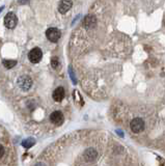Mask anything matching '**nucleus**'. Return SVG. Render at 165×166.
Instances as JSON below:
<instances>
[{
    "label": "nucleus",
    "mask_w": 165,
    "mask_h": 166,
    "mask_svg": "<svg viewBox=\"0 0 165 166\" xmlns=\"http://www.w3.org/2000/svg\"><path fill=\"white\" fill-rule=\"evenodd\" d=\"M18 24V18L13 12H9L4 17V25L9 29H14Z\"/></svg>",
    "instance_id": "obj_1"
},
{
    "label": "nucleus",
    "mask_w": 165,
    "mask_h": 166,
    "mask_svg": "<svg viewBox=\"0 0 165 166\" xmlns=\"http://www.w3.org/2000/svg\"><path fill=\"white\" fill-rule=\"evenodd\" d=\"M130 127H131V130L133 131L134 133H140L144 130V121L142 118L140 117H136V118H133L130 123Z\"/></svg>",
    "instance_id": "obj_2"
},
{
    "label": "nucleus",
    "mask_w": 165,
    "mask_h": 166,
    "mask_svg": "<svg viewBox=\"0 0 165 166\" xmlns=\"http://www.w3.org/2000/svg\"><path fill=\"white\" fill-rule=\"evenodd\" d=\"M60 35H62L60 30L57 29V28H55V27L48 28L46 31L47 38H48L50 42H52V43H56V42H58V40L60 38Z\"/></svg>",
    "instance_id": "obj_3"
},
{
    "label": "nucleus",
    "mask_w": 165,
    "mask_h": 166,
    "mask_svg": "<svg viewBox=\"0 0 165 166\" xmlns=\"http://www.w3.org/2000/svg\"><path fill=\"white\" fill-rule=\"evenodd\" d=\"M42 57H43V52H42V50L38 47L33 48V49L29 52V54H28V58H29V60L32 64H38V62H40L41 60H42Z\"/></svg>",
    "instance_id": "obj_4"
},
{
    "label": "nucleus",
    "mask_w": 165,
    "mask_h": 166,
    "mask_svg": "<svg viewBox=\"0 0 165 166\" xmlns=\"http://www.w3.org/2000/svg\"><path fill=\"white\" fill-rule=\"evenodd\" d=\"M18 84H19V86L24 90V92H26V90H28L31 87L32 80H31V78L28 76H21L18 79Z\"/></svg>",
    "instance_id": "obj_5"
},
{
    "label": "nucleus",
    "mask_w": 165,
    "mask_h": 166,
    "mask_svg": "<svg viewBox=\"0 0 165 166\" xmlns=\"http://www.w3.org/2000/svg\"><path fill=\"white\" fill-rule=\"evenodd\" d=\"M50 121L52 123H54L55 126H60L64 123V114L60 111H54L51 113Z\"/></svg>",
    "instance_id": "obj_6"
},
{
    "label": "nucleus",
    "mask_w": 165,
    "mask_h": 166,
    "mask_svg": "<svg viewBox=\"0 0 165 166\" xmlns=\"http://www.w3.org/2000/svg\"><path fill=\"white\" fill-rule=\"evenodd\" d=\"M72 5H73L72 0H60L59 4H58V12L64 15V14L68 13L70 11Z\"/></svg>",
    "instance_id": "obj_7"
},
{
    "label": "nucleus",
    "mask_w": 165,
    "mask_h": 166,
    "mask_svg": "<svg viewBox=\"0 0 165 166\" xmlns=\"http://www.w3.org/2000/svg\"><path fill=\"white\" fill-rule=\"evenodd\" d=\"M83 157H84L86 162H93L98 157V152L95 149H93V147H89V149H85Z\"/></svg>",
    "instance_id": "obj_8"
},
{
    "label": "nucleus",
    "mask_w": 165,
    "mask_h": 166,
    "mask_svg": "<svg viewBox=\"0 0 165 166\" xmlns=\"http://www.w3.org/2000/svg\"><path fill=\"white\" fill-rule=\"evenodd\" d=\"M96 25H97V19H96L95 16L87 15L83 20V26L86 29H91V28L96 27Z\"/></svg>",
    "instance_id": "obj_9"
},
{
    "label": "nucleus",
    "mask_w": 165,
    "mask_h": 166,
    "mask_svg": "<svg viewBox=\"0 0 165 166\" xmlns=\"http://www.w3.org/2000/svg\"><path fill=\"white\" fill-rule=\"evenodd\" d=\"M64 98V87L59 86L53 92V99L55 102H62Z\"/></svg>",
    "instance_id": "obj_10"
},
{
    "label": "nucleus",
    "mask_w": 165,
    "mask_h": 166,
    "mask_svg": "<svg viewBox=\"0 0 165 166\" xmlns=\"http://www.w3.org/2000/svg\"><path fill=\"white\" fill-rule=\"evenodd\" d=\"M34 143H35V140H34L33 138H27V139H25V140H23L22 145H23L24 147H26V149H29V147H31Z\"/></svg>",
    "instance_id": "obj_11"
},
{
    "label": "nucleus",
    "mask_w": 165,
    "mask_h": 166,
    "mask_svg": "<svg viewBox=\"0 0 165 166\" xmlns=\"http://www.w3.org/2000/svg\"><path fill=\"white\" fill-rule=\"evenodd\" d=\"M2 64H3V66H5L7 69H12V68H14V66L17 64V61L16 60H9V59H4L2 61Z\"/></svg>",
    "instance_id": "obj_12"
},
{
    "label": "nucleus",
    "mask_w": 165,
    "mask_h": 166,
    "mask_svg": "<svg viewBox=\"0 0 165 166\" xmlns=\"http://www.w3.org/2000/svg\"><path fill=\"white\" fill-rule=\"evenodd\" d=\"M51 66H52L53 69H57V66H59V60H58L57 57H52V59H51Z\"/></svg>",
    "instance_id": "obj_13"
},
{
    "label": "nucleus",
    "mask_w": 165,
    "mask_h": 166,
    "mask_svg": "<svg viewBox=\"0 0 165 166\" xmlns=\"http://www.w3.org/2000/svg\"><path fill=\"white\" fill-rule=\"evenodd\" d=\"M69 73H70V76H71V79L73 80V82L74 83H76V79H75V76H74V73H73V71H72V68H69Z\"/></svg>",
    "instance_id": "obj_14"
},
{
    "label": "nucleus",
    "mask_w": 165,
    "mask_h": 166,
    "mask_svg": "<svg viewBox=\"0 0 165 166\" xmlns=\"http://www.w3.org/2000/svg\"><path fill=\"white\" fill-rule=\"evenodd\" d=\"M28 2H29V0H18L19 4H27Z\"/></svg>",
    "instance_id": "obj_15"
},
{
    "label": "nucleus",
    "mask_w": 165,
    "mask_h": 166,
    "mask_svg": "<svg viewBox=\"0 0 165 166\" xmlns=\"http://www.w3.org/2000/svg\"><path fill=\"white\" fill-rule=\"evenodd\" d=\"M3 155H4V149H3L2 145L0 144V158L2 157Z\"/></svg>",
    "instance_id": "obj_16"
},
{
    "label": "nucleus",
    "mask_w": 165,
    "mask_h": 166,
    "mask_svg": "<svg viewBox=\"0 0 165 166\" xmlns=\"http://www.w3.org/2000/svg\"><path fill=\"white\" fill-rule=\"evenodd\" d=\"M35 166H45V165H44V164H42V163H38Z\"/></svg>",
    "instance_id": "obj_17"
},
{
    "label": "nucleus",
    "mask_w": 165,
    "mask_h": 166,
    "mask_svg": "<svg viewBox=\"0 0 165 166\" xmlns=\"http://www.w3.org/2000/svg\"><path fill=\"white\" fill-rule=\"evenodd\" d=\"M3 9H4V6H1V7H0V13H1V12H2Z\"/></svg>",
    "instance_id": "obj_18"
}]
</instances>
